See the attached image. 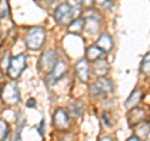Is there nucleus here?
Masks as SVG:
<instances>
[{"mask_svg": "<svg viewBox=\"0 0 150 141\" xmlns=\"http://www.w3.org/2000/svg\"><path fill=\"white\" fill-rule=\"evenodd\" d=\"M33 105H35V102H34V100H33V99H30V101L28 102V106H33Z\"/></svg>", "mask_w": 150, "mask_h": 141, "instance_id": "nucleus-24", "label": "nucleus"}, {"mask_svg": "<svg viewBox=\"0 0 150 141\" xmlns=\"http://www.w3.org/2000/svg\"><path fill=\"white\" fill-rule=\"evenodd\" d=\"M67 70H68V65L65 61H58L56 65L53 68V70L48 74V82L50 85L55 84L58 80H60L65 74H67Z\"/></svg>", "mask_w": 150, "mask_h": 141, "instance_id": "nucleus-7", "label": "nucleus"}, {"mask_svg": "<svg viewBox=\"0 0 150 141\" xmlns=\"http://www.w3.org/2000/svg\"><path fill=\"white\" fill-rule=\"evenodd\" d=\"M105 53L100 48H98L96 45H93V46H89V48L86 49L85 51V59L88 60V61H99V60H101L103 58H104Z\"/></svg>", "mask_w": 150, "mask_h": 141, "instance_id": "nucleus-12", "label": "nucleus"}, {"mask_svg": "<svg viewBox=\"0 0 150 141\" xmlns=\"http://www.w3.org/2000/svg\"><path fill=\"white\" fill-rule=\"evenodd\" d=\"M100 141H112V140H111V137H108L106 136V137H103Z\"/></svg>", "mask_w": 150, "mask_h": 141, "instance_id": "nucleus-25", "label": "nucleus"}, {"mask_svg": "<svg viewBox=\"0 0 150 141\" xmlns=\"http://www.w3.org/2000/svg\"><path fill=\"white\" fill-rule=\"evenodd\" d=\"M142 96H143V92L139 90V89H137L135 91L131 92V95L128 97V100L125 101L124 106L126 107V109H133V107L137 106L140 100H142Z\"/></svg>", "mask_w": 150, "mask_h": 141, "instance_id": "nucleus-15", "label": "nucleus"}, {"mask_svg": "<svg viewBox=\"0 0 150 141\" xmlns=\"http://www.w3.org/2000/svg\"><path fill=\"white\" fill-rule=\"evenodd\" d=\"M110 1H111V3H112V1H114V0H110Z\"/></svg>", "mask_w": 150, "mask_h": 141, "instance_id": "nucleus-26", "label": "nucleus"}, {"mask_svg": "<svg viewBox=\"0 0 150 141\" xmlns=\"http://www.w3.org/2000/svg\"><path fill=\"white\" fill-rule=\"evenodd\" d=\"M84 27H85V19H75V20L68 26V31L70 34H75V35H79L84 31Z\"/></svg>", "mask_w": 150, "mask_h": 141, "instance_id": "nucleus-14", "label": "nucleus"}, {"mask_svg": "<svg viewBox=\"0 0 150 141\" xmlns=\"http://www.w3.org/2000/svg\"><path fill=\"white\" fill-rule=\"evenodd\" d=\"M94 4H96V6H99L100 9H104V10H110V8H111V1L110 0H95V3Z\"/></svg>", "mask_w": 150, "mask_h": 141, "instance_id": "nucleus-20", "label": "nucleus"}, {"mask_svg": "<svg viewBox=\"0 0 150 141\" xmlns=\"http://www.w3.org/2000/svg\"><path fill=\"white\" fill-rule=\"evenodd\" d=\"M150 133V126L148 123H140L139 125L135 126V135L138 136L140 140H144L148 137V135Z\"/></svg>", "mask_w": 150, "mask_h": 141, "instance_id": "nucleus-16", "label": "nucleus"}, {"mask_svg": "<svg viewBox=\"0 0 150 141\" xmlns=\"http://www.w3.org/2000/svg\"><path fill=\"white\" fill-rule=\"evenodd\" d=\"M80 4H83V5L85 6H91L94 3H95V0H78Z\"/></svg>", "mask_w": 150, "mask_h": 141, "instance_id": "nucleus-22", "label": "nucleus"}, {"mask_svg": "<svg viewBox=\"0 0 150 141\" xmlns=\"http://www.w3.org/2000/svg\"><path fill=\"white\" fill-rule=\"evenodd\" d=\"M98 48H100L104 53H109V51L112 49V40H111V36L108 35V34H103L100 35V37L98 39L96 44H95Z\"/></svg>", "mask_w": 150, "mask_h": 141, "instance_id": "nucleus-13", "label": "nucleus"}, {"mask_svg": "<svg viewBox=\"0 0 150 141\" xmlns=\"http://www.w3.org/2000/svg\"><path fill=\"white\" fill-rule=\"evenodd\" d=\"M95 68H96V74L98 75H103V74H105L108 71V70H106L108 66H106L104 59H101V60H99V61H96L95 63Z\"/></svg>", "mask_w": 150, "mask_h": 141, "instance_id": "nucleus-19", "label": "nucleus"}, {"mask_svg": "<svg viewBox=\"0 0 150 141\" xmlns=\"http://www.w3.org/2000/svg\"><path fill=\"white\" fill-rule=\"evenodd\" d=\"M53 124L58 130L68 129L69 125H70V120H69V116L67 114V111H64L63 109L56 110L54 116H53Z\"/></svg>", "mask_w": 150, "mask_h": 141, "instance_id": "nucleus-8", "label": "nucleus"}, {"mask_svg": "<svg viewBox=\"0 0 150 141\" xmlns=\"http://www.w3.org/2000/svg\"><path fill=\"white\" fill-rule=\"evenodd\" d=\"M3 101L6 102L9 105H14L19 102V90L16 85H14L13 82H8L3 86V92H1Z\"/></svg>", "mask_w": 150, "mask_h": 141, "instance_id": "nucleus-5", "label": "nucleus"}, {"mask_svg": "<svg viewBox=\"0 0 150 141\" xmlns=\"http://www.w3.org/2000/svg\"><path fill=\"white\" fill-rule=\"evenodd\" d=\"M76 105H78V101H75V104H71V105H70V109H71L70 111L73 112V115L79 116V115L81 114V111H83V107H81V109H78Z\"/></svg>", "mask_w": 150, "mask_h": 141, "instance_id": "nucleus-21", "label": "nucleus"}, {"mask_svg": "<svg viewBox=\"0 0 150 141\" xmlns=\"http://www.w3.org/2000/svg\"><path fill=\"white\" fill-rule=\"evenodd\" d=\"M44 40H45V30L43 27H33V29L28 31L25 36L26 48L31 51L39 50L43 46Z\"/></svg>", "mask_w": 150, "mask_h": 141, "instance_id": "nucleus-1", "label": "nucleus"}, {"mask_svg": "<svg viewBox=\"0 0 150 141\" xmlns=\"http://www.w3.org/2000/svg\"><path fill=\"white\" fill-rule=\"evenodd\" d=\"M56 53L54 50H48L45 51V53L41 55V58L39 60V69L41 70V71L44 73H50L51 70H53V68L56 65Z\"/></svg>", "mask_w": 150, "mask_h": 141, "instance_id": "nucleus-6", "label": "nucleus"}, {"mask_svg": "<svg viewBox=\"0 0 150 141\" xmlns=\"http://www.w3.org/2000/svg\"><path fill=\"white\" fill-rule=\"evenodd\" d=\"M144 119H145V111L143 109H138V107H133L128 115V123L131 128L143 123Z\"/></svg>", "mask_w": 150, "mask_h": 141, "instance_id": "nucleus-11", "label": "nucleus"}, {"mask_svg": "<svg viewBox=\"0 0 150 141\" xmlns=\"http://www.w3.org/2000/svg\"><path fill=\"white\" fill-rule=\"evenodd\" d=\"M75 71L80 81L86 82L89 81V76H90V71H89V61L86 59H81L79 60L75 65Z\"/></svg>", "mask_w": 150, "mask_h": 141, "instance_id": "nucleus-9", "label": "nucleus"}, {"mask_svg": "<svg viewBox=\"0 0 150 141\" xmlns=\"http://www.w3.org/2000/svg\"><path fill=\"white\" fill-rule=\"evenodd\" d=\"M140 71L143 75H150V53L143 58L142 65H140Z\"/></svg>", "mask_w": 150, "mask_h": 141, "instance_id": "nucleus-17", "label": "nucleus"}, {"mask_svg": "<svg viewBox=\"0 0 150 141\" xmlns=\"http://www.w3.org/2000/svg\"><path fill=\"white\" fill-rule=\"evenodd\" d=\"M26 68V58L24 54H19L11 58L8 66V75L10 79H18L21 75L23 70Z\"/></svg>", "mask_w": 150, "mask_h": 141, "instance_id": "nucleus-3", "label": "nucleus"}, {"mask_svg": "<svg viewBox=\"0 0 150 141\" xmlns=\"http://www.w3.org/2000/svg\"><path fill=\"white\" fill-rule=\"evenodd\" d=\"M0 126H1V131H0V137H1V141H5V139L9 135V125L5 120H0Z\"/></svg>", "mask_w": 150, "mask_h": 141, "instance_id": "nucleus-18", "label": "nucleus"}, {"mask_svg": "<svg viewBox=\"0 0 150 141\" xmlns=\"http://www.w3.org/2000/svg\"><path fill=\"white\" fill-rule=\"evenodd\" d=\"M112 91V84L109 79L106 78H99L95 81V84H93L90 86V94L94 96H99V95H108Z\"/></svg>", "mask_w": 150, "mask_h": 141, "instance_id": "nucleus-4", "label": "nucleus"}, {"mask_svg": "<svg viewBox=\"0 0 150 141\" xmlns=\"http://www.w3.org/2000/svg\"><path fill=\"white\" fill-rule=\"evenodd\" d=\"M126 141H140V139L138 137L137 135H134V136H131V137H129V139L126 140Z\"/></svg>", "mask_w": 150, "mask_h": 141, "instance_id": "nucleus-23", "label": "nucleus"}, {"mask_svg": "<svg viewBox=\"0 0 150 141\" xmlns=\"http://www.w3.org/2000/svg\"><path fill=\"white\" fill-rule=\"evenodd\" d=\"M74 14H75V9L68 3L60 4V5L55 9L54 11V16L58 24L63 25V26H69L71 23L74 21Z\"/></svg>", "mask_w": 150, "mask_h": 141, "instance_id": "nucleus-2", "label": "nucleus"}, {"mask_svg": "<svg viewBox=\"0 0 150 141\" xmlns=\"http://www.w3.org/2000/svg\"><path fill=\"white\" fill-rule=\"evenodd\" d=\"M89 35H95L100 30V20L94 14H88L85 16V27H84Z\"/></svg>", "mask_w": 150, "mask_h": 141, "instance_id": "nucleus-10", "label": "nucleus"}]
</instances>
